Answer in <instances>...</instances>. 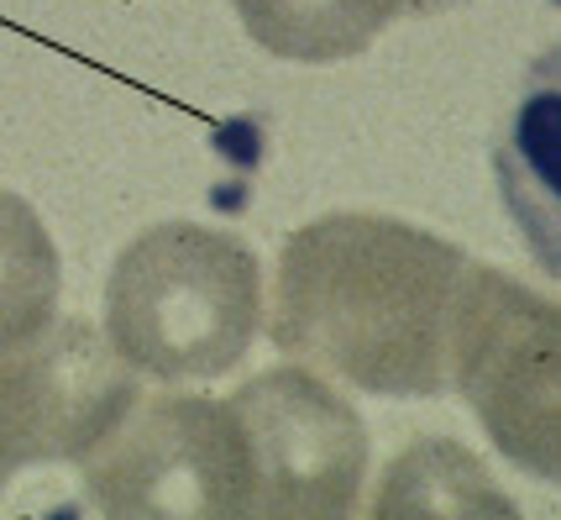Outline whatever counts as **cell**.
I'll use <instances>...</instances> for the list:
<instances>
[{
    "label": "cell",
    "instance_id": "cell-5",
    "mask_svg": "<svg viewBox=\"0 0 561 520\" xmlns=\"http://www.w3.org/2000/svg\"><path fill=\"white\" fill-rule=\"evenodd\" d=\"M252 446L263 520H346L363 499L367 426L305 363L247 378L226 399Z\"/></svg>",
    "mask_w": 561,
    "mask_h": 520
},
{
    "label": "cell",
    "instance_id": "cell-1",
    "mask_svg": "<svg viewBox=\"0 0 561 520\" xmlns=\"http://www.w3.org/2000/svg\"><path fill=\"white\" fill-rule=\"evenodd\" d=\"M467 263L457 242L399 216H316L278 248L268 342L367 395L440 399Z\"/></svg>",
    "mask_w": 561,
    "mask_h": 520
},
{
    "label": "cell",
    "instance_id": "cell-6",
    "mask_svg": "<svg viewBox=\"0 0 561 520\" xmlns=\"http://www.w3.org/2000/svg\"><path fill=\"white\" fill-rule=\"evenodd\" d=\"M142 384L105 331L58 321L0 347V478L43 463H84L137 405Z\"/></svg>",
    "mask_w": 561,
    "mask_h": 520
},
{
    "label": "cell",
    "instance_id": "cell-9",
    "mask_svg": "<svg viewBox=\"0 0 561 520\" xmlns=\"http://www.w3.org/2000/svg\"><path fill=\"white\" fill-rule=\"evenodd\" d=\"M64 263L43 216L22 195L0 190V347L26 342L58 316Z\"/></svg>",
    "mask_w": 561,
    "mask_h": 520
},
{
    "label": "cell",
    "instance_id": "cell-7",
    "mask_svg": "<svg viewBox=\"0 0 561 520\" xmlns=\"http://www.w3.org/2000/svg\"><path fill=\"white\" fill-rule=\"evenodd\" d=\"M489 158L525 252L561 284V43L525 69Z\"/></svg>",
    "mask_w": 561,
    "mask_h": 520
},
{
    "label": "cell",
    "instance_id": "cell-10",
    "mask_svg": "<svg viewBox=\"0 0 561 520\" xmlns=\"http://www.w3.org/2000/svg\"><path fill=\"white\" fill-rule=\"evenodd\" d=\"M378 516H514V505L489 484L483 463L446 437L415 442L383 478Z\"/></svg>",
    "mask_w": 561,
    "mask_h": 520
},
{
    "label": "cell",
    "instance_id": "cell-8",
    "mask_svg": "<svg viewBox=\"0 0 561 520\" xmlns=\"http://www.w3.org/2000/svg\"><path fill=\"white\" fill-rule=\"evenodd\" d=\"M247 37L289 64H342L367 53L393 22V0H231Z\"/></svg>",
    "mask_w": 561,
    "mask_h": 520
},
{
    "label": "cell",
    "instance_id": "cell-3",
    "mask_svg": "<svg viewBox=\"0 0 561 520\" xmlns=\"http://www.w3.org/2000/svg\"><path fill=\"white\" fill-rule=\"evenodd\" d=\"M451 384L510 468L561 489V299L467 263L451 316Z\"/></svg>",
    "mask_w": 561,
    "mask_h": 520
},
{
    "label": "cell",
    "instance_id": "cell-11",
    "mask_svg": "<svg viewBox=\"0 0 561 520\" xmlns=\"http://www.w3.org/2000/svg\"><path fill=\"white\" fill-rule=\"evenodd\" d=\"M393 5H399V16H446L467 0H393Z\"/></svg>",
    "mask_w": 561,
    "mask_h": 520
},
{
    "label": "cell",
    "instance_id": "cell-2",
    "mask_svg": "<svg viewBox=\"0 0 561 520\" xmlns=\"http://www.w3.org/2000/svg\"><path fill=\"white\" fill-rule=\"evenodd\" d=\"M263 326V269L237 231L147 226L105 279V342L147 378L195 384L247 358Z\"/></svg>",
    "mask_w": 561,
    "mask_h": 520
},
{
    "label": "cell",
    "instance_id": "cell-12",
    "mask_svg": "<svg viewBox=\"0 0 561 520\" xmlns=\"http://www.w3.org/2000/svg\"><path fill=\"white\" fill-rule=\"evenodd\" d=\"M0 484H5V478H0Z\"/></svg>",
    "mask_w": 561,
    "mask_h": 520
},
{
    "label": "cell",
    "instance_id": "cell-4",
    "mask_svg": "<svg viewBox=\"0 0 561 520\" xmlns=\"http://www.w3.org/2000/svg\"><path fill=\"white\" fill-rule=\"evenodd\" d=\"M79 468L90 505L116 520L257 516L252 446L226 399L137 395L122 426Z\"/></svg>",
    "mask_w": 561,
    "mask_h": 520
}]
</instances>
